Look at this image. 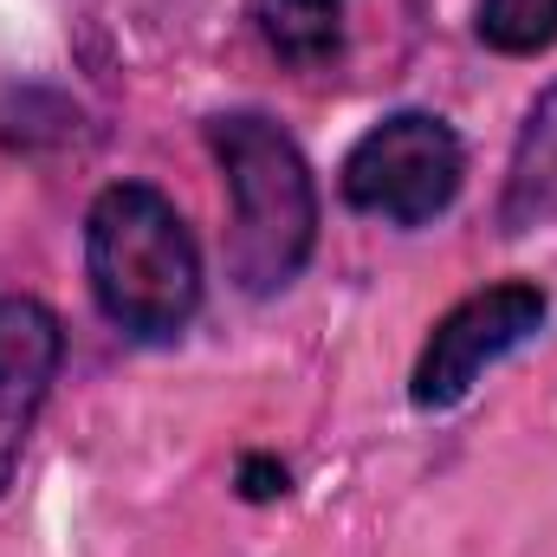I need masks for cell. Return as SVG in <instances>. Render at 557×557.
Returning a JSON list of instances; mask_svg holds the SVG:
<instances>
[{
	"instance_id": "1",
	"label": "cell",
	"mask_w": 557,
	"mask_h": 557,
	"mask_svg": "<svg viewBox=\"0 0 557 557\" xmlns=\"http://www.w3.org/2000/svg\"><path fill=\"white\" fill-rule=\"evenodd\" d=\"M85 278L111 331L175 344L201 311V247L182 208L149 182H111L85 208Z\"/></svg>"
},
{
	"instance_id": "2",
	"label": "cell",
	"mask_w": 557,
	"mask_h": 557,
	"mask_svg": "<svg viewBox=\"0 0 557 557\" xmlns=\"http://www.w3.org/2000/svg\"><path fill=\"white\" fill-rule=\"evenodd\" d=\"M201 137L227 182V278L273 298L318 247V175L267 111H214Z\"/></svg>"
},
{
	"instance_id": "3",
	"label": "cell",
	"mask_w": 557,
	"mask_h": 557,
	"mask_svg": "<svg viewBox=\"0 0 557 557\" xmlns=\"http://www.w3.org/2000/svg\"><path fill=\"white\" fill-rule=\"evenodd\" d=\"M467 182V143L434 111H389L350 143L337 169V195L350 214H370L383 227H428L460 201Z\"/></svg>"
},
{
	"instance_id": "4",
	"label": "cell",
	"mask_w": 557,
	"mask_h": 557,
	"mask_svg": "<svg viewBox=\"0 0 557 557\" xmlns=\"http://www.w3.org/2000/svg\"><path fill=\"white\" fill-rule=\"evenodd\" d=\"M545 318H552V292L539 278H499V285L467 292L454 311L434 318L416 370H409V403L421 416L460 409L486 383V370H499L545 331Z\"/></svg>"
},
{
	"instance_id": "5",
	"label": "cell",
	"mask_w": 557,
	"mask_h": 557,
	"mask_svg": "<svg viewBox=\"0 0 557 557\" xmlns=\"http://www.w3.org/2000/svg\"><path fill=\"white\" fill-rule=\"evenodd\" d=\"M65 363V324L46 298L7 292L0 298V499L26 460V441L46 416V396Z\"/></svg>"
},
{
	"instance_id": "6",
	"label": "cell",
	"mask_w": 557,
	"mask_h": 557,
	"mask_svg": "<svg viewBox=\"0 0 557 557\" xmlns=\"http://www.w3.org/2000/svg\"><path fill=\"white\" fill-rule=\"evenodd\" d=\"M493 227H499L506 240L539 234V227H557V78L532 98V111H525V124H519L506 182H499Z\"/></svg>"
},
{
	"instance_id": "7",
	"label": "cell",
	"mask_w": 557,
	"mask_h": 557,
	"mask_svg": "<svg viewBox=\"0 0 557 557\" xmlns=\"http://www.w3.org/2000/svg\"><path fill=\"white\" fill-rule=\"evenodd\" d=\"M247 20L285 72H331L344 59V0H247Z\"/></svg>"
},
{
	"instance_id": "8",
	"label": "cell",
	"mask_w": 557,
	"mask_h": 557,
	"mask_svg": "<svg viewBox=\"0 0 557 557\" xmlns=\"http://www.w3.org/2000/svg\"><path fill=\"white\" fill-rule=\"evenodd\" d=\"M473 39L499 59H539L557 46V0H480Z\"/></svg>"
},
{
	"instance_id": "9",
	"label": "cell",
	"mask_w": 557,
	"mask_h": 557,
	"mask_svg": "<svg viewBox=\"0 0 557 557\" xmlns=\"http://www.w3.org/2000/svg\"><path fill=\"white\" fill-rule=\"evenodd\" d=\"M234 486H240L247 506H273V499L292 493V473H285V460H273V454H247L240 473H234Z\"/></svg>"
}]
</instances>
